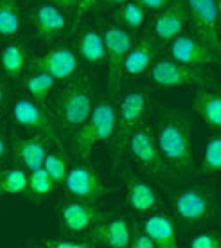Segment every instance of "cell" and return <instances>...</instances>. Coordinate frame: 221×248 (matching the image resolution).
I'll list each match as a JSON object with an SVG mask.
<instances>
[{
  "instance_id": "6da1fadb",
  "label": "cell",
  "mask_w": 221,
  "mask_h": 248,
  "mask_svg": "<svg viewBox=\"0 0 221 248\" xmlns=\"http://www.w3.org/2000/svg\"><path fill=\"white\" fill-rule=\"evenodd\" d=\"M190 117L182 110L162 108L155 123V142L169 174L187 178L194 171Z\"/></svg>"
},
{
  "instance_id": "7a4b0ae2",
  "label": "cell",
  "mask_w": 221,
  "mask_h": 248,
  "mask_svg": "<svg viewBox=\"0 0 221 248\" xmlns=\"http://www.w3.org/2000/svg\"><path fill=\"white\" fill-rule=\"evenodd\" d=\"M50 115L56 126L65 131H74L86 121L94 106L92 78L88 72H78L72 78L62 81L50 95Z\"/></svg>"
},
{
  "instance_id": "3957f363",
  "label": "cell",
  "mask_w": 221,
  "mask_h": 248,
  "mask_svg": "<svg viewBox=\"0 0 221 248\" xmlns=\"http://www.w3.org/2000/svg\"><path fill=\"white\" fill-rule=\"evenodd\" d=\"M117 106L111 97H105L92 106V112L83 124L70 131V151L79 160H86L99 144L110 142L115 130Z\"/></svg>"
},
{
  "instance_id": "277c9868",
  "label": "cell",
  "mask_w": 221,
  "mask_h": 248,
  "mask_svg": "<svg viewBox=\"0 0 221 248\" xmlns=\"http://www.w3.org/2000/svg\"><path fill=\"white\" fill-rule=\"evenodd\" d=\"M173 214L184 229L210 221L216 214L214 189L207 184H189L169 191Z\"/></svg>"
},
{
  "instance_id": "5b68a950",
  "label": "cell",
  "mask_w": 221,
  "mask_h": 248,
  "mask_svg": "<svg viewBox=\"0 0 221 248\" xmlns=\"http://www.w3.org/2000/svg\"><path fill=\"white\" fill-rule=\"evenodd\" d=\"M149 106H151L149 95L146 92H142V90L128 92L121 99V105L117 106L115 130H113V135H111L110 142H108L115 169L119 168V162L123 160L124 153H126L128 139L146 121Z\"/></svg>"
},
{
  "instance_id": "8992f818",
  "label": "cell",
  "mask_w": 221,
  "mask_h": 248,
  "mask_svg": "<svg viewBox=\"0 0 221 248\" xmlns=\"http://www.w3.org/2000/svg\"><path fill=\"white\" fill-rule=\"evenodd\" d=\"M9 115H11L13 123L18 128H22L25 133L42 135L50 144L63 148L62 137L58 133V126H56L50 112H47V106L36 103L27 93H18V95L11 97Z\"/></svg>"
},
{
  "instance_id": "52a82bcc",
  "label": "cell",
  "mask_w": 221,
  "mask_h": 248,
  "mask_svg": "<svg viewBox=\"0 0 221 248\" xmlns=\"http://www.w3.org/2000/svg\"><path fill=\"white\" fill-rule=\"evenodd\" d=\"M149 81L158 90H178L187 87H203L207 83V76L200 67L185 65L169 58H157L151 67L147 68Z\"/></svg>"
},
{
  "instance_id": "ba28073f",
  "label": "cell",
  "mask_w": 221,
  "mask_h": 248,
  "mask_svg": "<svg viewBox=\"0 0 221 248\" xmlns=\"http://www.w3.org/2000/svg\"><path fill=\"white\" fill-rule=\"evenodd\" d=\"M105 38V63H106V88L108 97L115 99L121 93V83H123V62L126 52L133 44V34L117 24L105 25L103 29Z\"/></svg>"
},
{
  "instance_id": "9c48e42d",
  "label": "cell",
  "mask_w": 221,
  "mask_h": 248,
  "mask_svg": "<svg viewBox=\"0 0 221 248\" xmlns=\"http://www.w3.org/2000/svg\"><path fill=\"white\" fill-rule=\"evenodd\" d=\"M106 214L99 209L95 202L79 198H65L56 207V217L58 225L65 236L85 237L86 232L103 219Z\"/></svg>"
},
{
  "instance_id": "30bf717a",
  "label": "cell",
  "mask_w": 221,
  "mask_h": 248,
  "mask_svg": "<svg viewBox=\"0 0 221 248\" xmlns=\"http://www.w3.org/2000/svg\"><path fill=\"white\" fill-rule=\"evenodd\" d=\"M192 34L220 56V0H184Z\"/></svg>"
},
{
  "instance_id": "8fae6325",
  "label": "cell",
  "mask_w": 221,
  "mask_h": 248,
  "mask_svg": "<svg viewBox=\"0 0 221 248\" xmlns=\"http://www.w3.org/2000/svg\"><path fill=\"white\" fill-rule=\"evenodd\" d=\"M27 68L29 72H45L52 76L56 81H65L79 72L81 60L78 52L70 47H52L34 56H29Z\"/></svg>"
},
{
  "instance_id": "7c38bea8",
  "label": "cell",
  "mask_w": 221,
  "mask_h": 248,
  "mask_svg": "<svg viewBox=\"0 0 221 248\" xmlns=\"http://www.w3.org/2000/svg\"><path fill=\"white\" fill-rule=\"evenodd\" d=\"M126 151H128L133 162L141 169H144L146 173L149 174H158V176H166L169 174L166 164L160 156V151L157 148V142H155V135H153V128L149 124L142 123L139 128H137L131 137L128 139V146H126Z\"/></svg>"
},
{
  "instance_id": "4fadbf2b",
  "label": "cell",
  "mask_w": 221,
  "mask_h": 248,
  "mask_svg": "<svg viewBox=\"0 0 221 248\" xmlns=\"http://www.w3.org/2000/svg\"><path fill=\"white\" fill-rule=\"evenodd\" d=\"M63 186H65L68 196L88 200V202H97L99 198L111 192L110 187H106L103 184L95 168H92L90 164H86L83 160L68 166V173L63 180Z\"/></svg>"
},
{
  "instance_id": "5bb4252c",
  "label": "cell",
  "mask_w": 221,
  "mask_h": 248,
  "mask_svg": "<svg viewBox=\"0 0 221 248\" xmlns=\"http://www.w3.org/2000/svg\"><path fill=\"white\" fill-rule=\"evenodd\" d=\"M52 144L42 135H16L9 137V148H11V160L15 166L24 168L25 171H34L42 168L45 155L49 153Z\"/></svg>"
},
{
  "instance_id": "9a60e30c",
  "label": "cell",
  "mask_w": 221,
  "mask_h": 248,
  "mask_svg": "<svg viewBox=\"0 0 221 248\" xmlns=\"http://www.w3.org/2000/svg\"><path fill=\"white\" fill-rule=\"evenodd\" d=\"M133 227L126 217H103L92 229L86 232V239L94 247H106V248H126L129 247Z\"/></svg>"
},
{
  "instance_id": "2e32d148",
  "label": "cell",
  "mask_w": 221,
  "mask_h": 248,
  "mask_svg": "<svg viewBox=\"0 0 221 248\" xmlns=\"http://www.w3.org/2000/svg\"><path fill=\"white\" fill-rule=\"evenodd\" d=\"M29 18H31L34 34L43 44L56 42L58 38H62L67 32V13H63L60 7L50 4V2H43L42 0L29 13Z\"/></svg>"
},
{
  "instance_id": "e0dca14e",
  "label": "cell",
  "mask_w": 221,
  "mask_h": 248,
  "mask_svg": "<svg viewBox=\"0 0 221 248\" xmlns=\"http://www.w3.org/2000/svg\"><path fill=\"white\" fill-rule=\"evenodd\" d=\"M160 49V42L153 32H146L133 40V44L126 52L123 62V76L128 78H141L147 72L151 63L157 60Z\"/></svg>"
},
{
  "instance_id": "ac0fdd59",
  "label": "cell",
  "mask_w": 221,
  "mask_h": 248,
  "mask_svg": "<svg viewBox=\"0 0 221 248\" xmlns=\"http://www.w3.org/2000/svg\"><path fill=\"white\" fill-rule=\"evenodd\" d=\"M167 44H169V54L173 60L185 63V65L203 67V65H212L218 62V54L212 49H209L202 40H198L194 34L182 32Z\"/></svg>"
},
{
  "instance_id": "d6986e66",
  "label": "cell",
  "mask_w": 221,
  "mask_h": 248,
  "mask_svg": "<svg viewBox=\"0 0 221 248\" xmlns=\"http://www.w3.org/2000/svg\"><path fill=\"white\" fill-rule=\"evenodd\" d=\"M187 27V13H185L184 0H171L153 22V34L158 42H171L173 38L185 31Z\"/></svg>"
},
{
  "instance_id": "ffe728a7",
  "label": "cell",
  "mask_w": 221,
  "mask_h": 248,
  "mask_svg": "<svg viewBox=\"0 0 221 248\" xmlns=\"http://www.w3.org/2000/svg\"><path fill=\"white\" fill-rule=\"evenodd\" d=\"M141 229L153 239L155 248H176L178 247V232L176 223L171 214L162 211H151L149 216L142 221Z\"/></svg>"
},
{
  "instance_id": "44dd1931",
  "label": "cell",
  "mask_w": 221,
  "mask_h": 248,
  "mask_svg": "<svg viewBox=\"0 0 221 248\" xmlns=\"http://www.w3.org/2000/svg\"><path fill=\"white\" fill-rule=\"evenodd\" d=\"M126 203L129 211L137 214H149L158 205V194L155 187L142 176H126Z\"/></svg>"
},
{
  "instance_id": "7402d4cb",
  "label": "cell",
  "mask_w": 221,
  "mask_h": 248,
  "mask_svg": "<svg viewBox=\"0 0 221 248\" xmlns=\"http://www.w3.org/2000/svg\"><path fill=\"white\" fill-rule=\"evenodd\" d=\"M194 110L202 121L212 131H220L221 126V97L205 87H196L194 92Z\"/></svg>"
},
{
  "instance_id": "603a6c76",
  "label": "cell",
  "mask_w": 221,
  "mask_h": 248,
  "mask_svg": "<svg viewBox=\"0 0 221 248\" xmlns=\"http://www.w3.org/2000/svg\"><path fill=\"white\" fill-rule=\"evenodd\" d=\"M78 56L81 62L88 65H101L105 63V38L103 31L88 27L78 34Z\"/></svg>"
},
{
  "instance_id": "cb8c5ba5",
  "label": "cell",
  "mask_w": 221,
  "mask_h": 248,
  "mask_svg": "<svg viewBox=\"0 0 221 248\" xmlns=\"http://www.w3.org/2000/svg\"><path fill=\"white\" fill-rule=\"evenodd\" d=\"M27 60H29L27 49L20 42H11L0 50V67L4 70V76L13 83H18L24 78Z\"/></svg>"
},
{
  "instance_id": "d4e9b609",
  "label": "cell",
  "mask_w": 221,
  "mask_h": 248,
  "mask_svg": "<svg viewBox=\"0 0 221 248\" xmlns=\"http://www.w3.org/2000/svg\"><path fill=\"white\" fill-rule=\"evenodd\" d=\"M56 189H58V184L50 178L43 168L29 171V186L25 192V198H29V202L42 205L45 200H49L54 194Z\"/></svg>"
},
{
  "instance_id": "484cf974",
  "label": "cell",
  "mask_w": 221,
  "mask_h": 248,
  "mask_svg": "<svg viewBox=\"0 0 221 248\" xmlns=\"http://www.w3.org/2000/svg\"><path fill=\"white\" fill-rule=\"evenodd\" d=\"M113 18H115V24L126 31H139L146 24L147 11L141 4H137L135 0H128L113 9Z\"/></svg>"
},
{
  "instance_id": "4316f807",
  "label": "cell",
  "mask_w": 221,
  "mask_h": 248,
  "mask_svg": "<svg viewBox=\"0 0 221 248\" xmlns=\"http://www.w3.org/2000/svg\"><path fill=\"white\" fill-rule=\"evenodd\" d=\"M58 81L52 76L45 74V72H31V74L25 78L24 87L25 92L29 97L40 103V105H47V101L50 99V95L54 92Z\"/></svg>"
},
{
  "instance_id": "83f0119b",
  "label": "cell",
  "mask_w": 221,
  "mask_h": 248,
  "mask_svg": "<svg viewBox=\"0 0 221 248\" xmlns=\"http://www.w3.org/2000/svg\"><path fill=\"white\" fill-rule=\"evenodd\" d=\"M221 168V135L220 131H214L207 140L203 158L198 171L194 173V178H209L214 176Z\"/></svg>"
},
{
  "instance_id": "f1b7e54d",
  "label": "cell",
  "mask_w": 221,
  "mask_h": 248,
  "mask_svg": "<svg viewBox=\"0 0 221 248\" xmlns=\"http://www.w3.org/2000/svg\"><path fill=\"white\" fill-rule=\"evenodd\" d=\"M22 29L18 0H0V38L16 36Z\"/></svg>"
},
{
  "instance_id": "f546056e",
  "label": "cell",
  "mask_w": 221,
  "mask_h": 248,
  "mask_svg": "<svg viewBox=\"0 0 221 248\" xmlns=\"http://www.w3.org/2000/svg\"><path fill=\"white\" fill-rule=\"evenodd\" d=\"M29 186V171L15 166L11 169H0V191L2 194H18L25 196Z\"/></svg>"
},
{
  "instance_id": "4dcf8cb0",
  "label": "cell",
  "mask_w": 221,
  "mask_h": 248,
  "mask_svg": "<svg viewBox=\"0 0 221 248\" xmlns=\"http://www.w3.org/2000/svg\"><path fill=\"white\" fill-rule=\"evenodd\" d=\"M68 166H70V164H68L67 155H65L63 148L56 146L54 149L50 148L49 153L45 155V160H43L42 168L47 171V174H49L58 186H62L63 180H65V176H67V173H68Z\"/></svg>"
},
{
  "instance_id": "1f68e13d",
  "label": "cell",
  "mask_w": 221,
  "mask_h": 248,
  "mask_svg": "<svg viewBox=\"0 0 221 248\" xmlns=\"http://www.w3.org/2000/svg\"><path fill=\"white\" fill-rule=\"evenodd\" d=\"M27 247L36 248H95L86 237H56V239H40L34 243H25Z\"/></svg>"
},
{
  "instance_id": "d6a6232c",
  "label": "cell",
  "mask_w": 221,
  "mask_h": 248,
  "mask_svg": "<svg viewBox=\"0 0 221 248\" xmlns=\"http://www.w3.org/2000/svg\"><path fill=\"white\" fill-rule=\"evenodd\" d=\"M190 248H220L221 247V236L214 230H205L198 232L196 236L189 239Z\"/></svg>"
},
{
  "instance_id": "836d02e7",
  "label": "cell",
  "mask_w": 221,
  "mask_h": 248,
  "mask_svg": "<svg viewBox=\"0 0 221 248\" xmlns=\"http://www.w3.org/2000/svg\"><path fill=\"white\" fill-rule=\"evenodd\" d=\"M103 0H76V6L72 11V29H78L81 20L85 18L88 13L95 9Z\"/></svg>"
},
{
  "instance_id": "e575fe53",
  "label": "cell",
  "mask_w": 221,
  "mask_h": 248,
  "mask_svg": "<svg viewBox=\"0 0 221 248\" xmlns=\"http://www.w3.org/2000/svg\"><path fill=\"white\" fill-rule=\"evenodd\" d=\"M9 130L7 126L0 124V169H4L11 158V148H9Z\"/></svg>"
},
{
  "instance_id": "d590c367",
  "label": "cell",
  "mask_w": 221,
  "mask_h": 248,
  "mask_svg": "<svg viewBox=\"0 0 221 248\" xmlns=\"http://www.w3.org/2000/svg\"><path fill=\"white\" fill-rule=\"evenodd\" d=\"M129 247H133V248H155V243H153V239L144 232V230L135 229V227H133V234H131Z\"/></svg>"
},
{
  "instance_id": "8d00e7d4",
  "label": "cell",
  "mask_w": 221,
  "mask_h": 248,
  "mask_svg": "<svg viewBox=\"0 0 221 248\" xmlns=\"http://www.w3.org/2000/svg\"><path fill=\"white\" fill-rule=\"evenodd\" d=\"M11 90L9 85L4 78H0V117L6 113V110H9V103H11Z\"/></svg>"
},
{
  "instance_id": "74e56055",
  "label": "cell",
  "mask_w": 221,
  "mask_h": 248,
  "mask_svg": "<svg viewBox=\"0 0 221 248\" xmlns=\"http://www.w3.org/2000/svg\"><path fill=\"white\" fill-rule=\"evenodd\" d=\"M137 4H141L146 11H162L166 6H169L171 0H135Z\"/></svg>"
},
{
  "instance_id": "f35d334b",
  "label": "cell",
  "mask_w": 221,
  "mask_h": 248,
  "mask_svg": "<svg viewBox=\"0 0 221 248\" xmlns=\"http://www.w3.org/2000/svg\"><path fill=\"white\" fill-rule=\"evenodd\" d=\"M43 2L54 4V6H58L63 13H67V15H72L74 6H76V0H43Z\"/></svg>"
},
{
  "instance_id": "ab89813d",
  "label": "cell",
  "mask_w": 221,
  "mask_h": 248,
  "mask_svg": "<svg viewBox=\"0 0 221 248\" xmlns=\"http://www.w3.org/2000/svg\"><path fill=\"white\" fill-rule=\"evenodd\" d=\"M106 6H113V7H117V6H121V4H124V2H128V0H103Z\"/></svg>"
},
{
  "instance_id": "60d3db41",
  "label": "cell",
  "mask_w": 221,
  "mask_h": 248,
  "mask_svg": "<svg viewBox=\"0 0 221 248\" xmlns=\"http://www.w3.org/2000/svg\"><path fill=\"white\" fill-rule=\"evenodd\" d=\"M0 196H2V191H0Z\"/></svg>"
}]
</instances>
